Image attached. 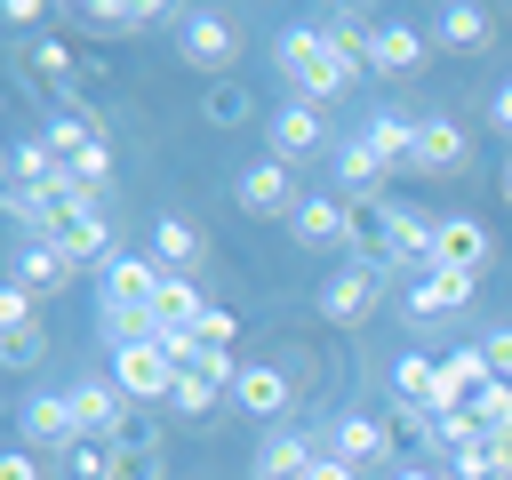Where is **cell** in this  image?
Segmentation results:
<instances>
[{
  "label": "cell",
  "mask_w": 512,
  "mask_h": 480,
  "mask_svg": "<svg viewBox=\"0 0 512 480\" xmlns=\"http://www.w3.org/2000/svg\"><path fill=\"white\" fill-rule=\"evenodd\" d=\"M472 160V136L440 112H424V144H416V168H464Z\"/></svg>",
  "instance_id": "cell-25"
},
{
  "label": "cell",
  "mask_w": 512,
  "mask_h": 480,
  "mask_svg": "<svg viewBox=\"0 0 512 480\" xmlns=\"http://www.w3.org/2000/svg\"><path fill=\"white\" fill-rule=\"evenodd\" d=\"M376 304H392V272H384V264H344V272H328V288H320V312H328L336 328H368Z\"/></svg>",
  "instance_id": "cell-3"
},
{
  "label": "cell",
  "mask_w": 512,
  "mask_h": 480,
  "mask_svg": "<svg viewBox=\"0 0 512 480\" xmlns=\"http://www.w3.org/2000/svg\"><path fill=\"white\" fill-rule=\"evenodd\" d=\"M80 24L88 32H144V24H160V0H88Z\"/></svg>",
  "instance_id": "cell-27"
},
{
  "label": "cell",
  "mask_w": 512,
  "mask_h": 480,
  "mask_svg": "<svg viewBox=\"0 0 512 480\" xmlns=\"http://www.w3.org/2000/svg\"><path fill=\"white\" fill-rule=\"evenodd\" d=\"M192 336H200V344H216V352H232V312H216V304H208Z\"/></svg>",
  "instance_id": "cell-37"
},
{
  "label": "cell",
  "mask_w": 512,
  "mask_h": 480,
  "mask_svg": "<svg viewBox=\"0 0 512 480\" xmlns=\"http://www.w3.org/2000/svg\"><path fill=\"white\" fill-rule=\"evenodd\" d=\"M472 288H480L472 272H440V264H432V272L408 288V304H400V312H408L416 328H432V320H456V312L472 304Z\"/></svg>",
  "instance_id": "cell-13"
},
{
  "label": "cell",
  "mask_w": 512,
  "mask_h": 480,
  "mask_svg": "<svg viewBox=\"0 0 512 480\" xmlns=\"http://www.w3.org/2000/svg\"><path fill=\"white\" fill-rule=\"evenodd\" d=\"M16 424H24V448L32 456H72L80 448V424H72V400L64 392H32Z\"/></svg>",
  "instance_id": "cell-9"
},
{
  "label": "cell",
  "mask_w": 512,
  "mask_h": 480,
  "mask_svg": "<svg viewBox=\"0 0 512 480\" xmlns=\"http://www.w3.org/2000/svg\"><path fill=\"white\" fill-rule=\"evenodd\" d=\"M24 72H32V80H48V88H72L80 56H72L64 40H32V48H24Z\"/></svg>",
  "instance_id": "cell-31"
},
{
  "label": "cell",
  "mask_w": 512,
  "mask_h": 480,
  "mask_svg": "<svg viewBox=\"0 0 512 480\" xmlns=\"http://www.w3.org/2000/svg\"><path fill=\"white\" fill-rule=\"evenodd\" d=\"M0 480H40V456H32V448H8V456H0Z\"/></svg>",
  "instance_id": "cell-39"
},
{
  "label": "cell",
  "mask_w": 512,
  "mask_h": 480,
  "mask_svg": "<svg viewBox=\"0 0 512 480\" xmlns=\"http://www.w3.org/2000/svg\"><path fill=\"white\" fill-rule=\"evenodd\" d=\"M232 200H240V216H296V208H304L288 160H248V168L232 176Z\"/></svg>",
  "instance_id": "cell-4"
},
{
  "label": "cell",
  "mask_w": 512,
  "mask_h": 480,
  "mask_svg": "<svg viewBox=\"0 0 512 480\" xmlns=\"http://www.w3.org/2000/svg\"><path fill=\"white\" fill-rule=\"evenodd\" d=\"M48 248H56V256H64L72 272H104V264L120 256V248H112V224H104V208H88L80 224H64V232H56Z\"/></svg>",
  "instance_id": "cell-15"
},
{
  "label": "cell",
  "mask_w": 512,
  "mask_h": 480,
  "mask_svg": "<svg viewBox=\"0 0 512 480\" xmlns=\"http://www.w3.org/2000/svg\"><path fill=\"white\" fill-rule=\"evenodd\" d=\"M392 480H448V472H432V464H392Z\"/></svg>",
  "instance_id": "cell-42"
},
{
  "label": "cell",
  "mask_w": 512,
  "mask_h": 480,
  "mask_svg": "<svg viewBox=\"0 0 512 480\" xmlns=\"http://www.w3.org/2000/svg\"><path fill=\"white\" fill-rule=\"evenodd\" d=\"M88 144H96V120H88V112H72V104H64V112H48V152H56L64 168H72Z\"/></svg>",
  "instance_id": "cell-29"
},
{
  "label": "cell",
  "mask_w": 512,
  "mask_h": 480,
  "mask_svg": "<svg viewBox=\"0 0 512 480\" xmlns=\"http://www.w3.org/2000/svg\"><path fill=\"white\" fill-rule=\"evenodd\" d=\"M320 456H328V448H312L304 432H272V440L256 448V480H312Z\"/></svg>",
  "instance_id": "cell-21"
},
{
  "label": "cell",
  "mask_w": 512,
  "mask_h": 480,
  "mask_svg": "<svg viewBox=\"0 0 512 480\" xmlns=\"http://www.w3.org/2000/svg\"><path fill=\"white\" fill-rule=\"evenodd\" d=\"M264 136H272V160H312V152H328V112L320 104H304V96H288L280 112H264Z\"/></svg>",
  "instance_id": "cell-6"
},
{
  "label": "cell",
  "mask_w": 512,
  "mask_h": 480,
  "mask_svg": "<svg viewBox=\"0 0 512 480\" xmlns=\"http://www.w3.org/2000/svg\"><path fill=\"white\" fill-rule=\"evenodd\" d=\"M488 32H496V16H488V8H472V0H448V8H440V32H432V48L480 56V48H488Z\"/></svg>",
  "instance_id": "cell-22"
},
{
  "label": "cell",
  "mask_w": 512,
  "mask_h": 480,
  "mask_svg": "<svg viewBox=\"0 0 512 480\" xmlns=\"http://www.w3.org/2000/svg\"><path fill=\"white\" fill-rule=\"evenodd\" d=\"M488 120H496V128H504V136H512V80H504V88H496V96H488Z\"/></svg>",
  "instance_id": "cell-40"
},
{
  "label": "cell",
  "mask_w": 512,
  "mask_h": 480,
  "mask_svg": "<svg viewBox=\"0 0 512 480\" xmlns=\"http://www.w3.org/2000/svg\"><path fill=\"white\" fill-rule=\"evenodd\" d=\"M96 200H104V192H88L72 168H64L56 184H40V192H16V184H8V216H16L32 240H56V232H64V224H80Z\"/></svg>",
  "instance_id": "cell-2"
},
{
  "label": "cell",
  "mask_w": 512,
  "mask_h": 480,
  "mask_svg": "<svg viewBox=\"0 0 512 480\" xmlns=\"http://www.w3.org/2000/svg\"><path fill=\"white\" fill-rule=\"evenodd\" d=\"M160 288H168V272L152 256H136V248H120L104 264V304H160Z\"/></svg>",
  "instance_id": "cell-16"
},
{
  "label": "cell",
  "mask_w": 512,
  "mask_h": 480,
  "mask_svg": "<svg viewBox=\"0 0 512 480\" xmlns=\"http://www.w3.org/2000/svg\"><path fill=\"white\" fill-rule=\"evenodd\" d=\"M200 112H208V120H216V128H240V120H248V112H256V96H248V88H240V80H216V88H208V104H200Z\"/></svg>",
  "instance_id": "cell-33"
},
{
  "label": "cell",
  "mask_w": 512,
  "mask_h": 480,
  "mask_svg": "<svg viewBox=\"0 0 512 480\" xmlns=\"http://www.w3.org/2000/svg\"><path fill=\"white\" fill-rule=\"evenodd\" d=\"M64 400H72V424H80V440H128V392H120L112 376H96V384H72Z\"/></svg>",
  "instance_id": "cell-8"
},
{
  "label": "cell",
  "mask_w": 512,
  "mask_h": 480,
  "mask_svg": "<svg viewBox=\"0 0 512 480\" xmlns=\"http://www.w3.org/2000/svg\"><path fill=\"white\" fill-rule=\"evenodd\" d=\"M176 376H184V368L160 352V336H152V344H120V352H112V384H120L128 400H168V392H176Z\"/></svg>",
  "instance_id": "cell-7"
},
{
  "label": "cell",
  "mask_w": 512,
  "mask_h": 480,
  "mask_svg": "<svg viewBox=\"0 0 512 480\" xmlns=\"http://www.w3.org/2000/svg\"><path fill=\"white\" fill-rule=\"evenodd\" d=\"M16 288H24V296H56V288H72V264H64L48 240H24V256H16Z\"/></svg>",
  "instance_id": "cell-24"
},
{
  "label": "cell",
  "mask_w": 512,
  "mask_h": 480,
  "mask_svg": "<svg viewBox=\"0 0 512 480\" xmlns=\"http://www.w3.org/2000/svg\"><path fill=\"white\" fill-rule=\"evenodd\" d=\"M424 56H432V40H424L416 24H376V32L360 40V64H368V72H384V80L424 72Z\"/></svg>",
  "instance_id": "cell-10"
},
{
  "label": "cell",
  "mask_w": 512,
  "mask_h": 480,
  "mask_svg": "<svg viewBox=\"0 0 512 480\" xmlns=\"http://www.w3.org/2000/svg\"><path fill=\"white\" fill-rule=\"evenodd\" d=\"M432 384H440V360H424V352H400L392 360V392L408 408H432Z\"/></svg>",
  "instance_id": "cell-30"
},
{
  "label": "cell",
  "mask_w": 512,
  "mask_h": 480,
  "mask_svg": "<svg viewBox=\"0 0 512 480\" xmlns=\"http://www.w3.org/2000/svg\"><path fill=\"white\" fill-rule=\"evenodd\" d=\"M392 168L368 152V136H352V144H336V184L352 192V200H376V184H384Z\"/></svg>",
  "instance_id": "cell-26"
},
{
  "label": "cell",
  "mask_w": 512,
  "mask_h": 480,
  "mask_svg": "<svg viewBox=\"0 0 512 480\" xmlns=\"http://www.w3.org/2000/svg\"><path fill=\"white\" fill-rule=\"evenodd\" d=\"M280 72L296 80L304 104H336L368 64H360V48H344L328 24H288V32H280Z\"/></svg>",
  "instance_id": "cell-1"
},
{
  "label": "cell",
  "mask_w": 512,
  "mask_h": 480,
  "mask_svg": "<svg viewBox=\"0 0 512 480\" xmlns=\"http://www.w3.org/2000/svg\"><path fill=\"white\" fill-rule=\"evenodd\" d=\"M8 176H16V192H40L64 176V160L48 152V136H32V144H8Z\"/></svg>",
  "instance_id": "cell-28"
},
{
  "label": "cell",
  "mask_w": 512,
  "mask_h": 480,
  "mask_svg": "<svg viewBox=\"0 0 512 480\" xmlns=\"http://www.w3.org/2000/svg\"><path fill=\"white\" fill-rule=\"evenodd\" d=\"M0 344H8V368H32V360H40V352H48V328H40V320H32V328H8V336H0Z\"/></svg>",
  "instance_id": "cell-35"
},
{
  "label": "cell",
  "mask_w": 512,
  "mask_h": 480,
  "mask_svg": "<svg viewBox=\"0 0 512 480\" xmlns=\"http://www.w3.org/2000/svg\"><path fill=\"white\" fill-rule=\"evenodd\" d=\"M152 264L176 272V280H192V272L208 264V240H200L184 216H160V224H152Z\"/></svg>",
  "instance_id": "cell-19"
},
{
  "label": "cell",
  "mask_w": 512,
  "mask_h": 480,
  "mask_svg": "<svg viewBox=\"0 0 512 480\" xmlns=\"http://www.w3.org/2000/svg\"><path fill=\"white\" fill-rule=\"evenodd\" d=\"M328 456H344L352 472H360V464H384V456H392V424H384V416H344V424L328 432Z\"/></svg>",
  "instance_id": "cell-20"
},
{
  "label": "cell",
  "mask_w": 512,
  "mask_h": 480,
  "mask_svg": "<svg viewBox=\"0 0 512 480\" xmlns=\"http://www.w3.org/2000/svg\"><path fill=\"white\" fill-rule=\"evenodd\" d=\"M488 256H496V240H488V224L480 216H440V232H432V264L440 272H488Z\"/></svg>",
  "instance_id": "cell-11"
},
{
  "label": "cell",
  "mask_w": 512,
  "mask_h": 480,
  "mask_svg": "<svg viewBox=\"0 0 512 480\" xmlns=\"http://www.w3.org/2000/svg\"><path fill=\"white\" fill-rule=\"evenodd\" d=\"M112 480H160V448H152V432L112 440Z\"/></svg>",
  "instance_id": "cell-32"
},
{
  "label": "cell",
  "mask_w": 512,
  "mask_h": 480,
  "mask_svg": "<svg viewBox=\"0 0 512 480\" xmlns=\"http://www.w3.org/2000/svg\"><path fill=\"white\" fill-rule=\"evenodd\" d=\"M232 400H240L256 424H280V416H288V400H296V384H288L280 368H264V360H240V384H232Z\"/></svg>",
  "instance_id": "cell-17"
},
{
  "label": "cell",
  "mask_w": 512,
  "mask_h": 480,
  "mask_svg": "<svg viewBox=\"0 0 512 480\" xmlns=\"http://www.w3.org/2000/svg\"><path fill=\"white\" fill-rule=\"evenodd\" d=\"M480 352H488V368H496V376H512V328H488V336H480Z\"/></svg>",
  "instance_id": "cell-38"
},
{
  "label": "cell",
  "mask_w": 512,
  "mask_h": 480,
  "mask_svg": "<svg viewBox=\"0 0 512 480\" xmlns=\"http://www.w3.org/2000/svg\"><path fill=\"white\" fill-rule=\"evenodd\" d=\"M360 136H368V152H376L384 168H416V144H424V112H376Z\"/></svg>",
  "instance_id": "cell-18"
},
{
  "label": "cell",
  "mask_w": 512,
  "mask_h": 480,
  "mask_svg": "<svg viewBox=\"0 0 512 480\" xmlns=\"http://www.w3.org/2000/svg\"><path fill=\"white\" fill-rule=\"evenodd\" d=\"M392 200H352V248H360V264H384L392 256Z\"/></svg>",
  "instance_id": "cell-23"
},
{
  "label": "cell",
  "mask_w": 512,
  "mask_h": 480,
  "mask_svg": "<svg viewBox=\"0 0 512 480\" xmlns=\"http://www.w3.org/2000/svg\"><path fill=\"white\" fill-rule=\"evenodd\" d=\"M176 56H184L192 72H224V64L240 56V24L216 16V8H192V16L176 24Z\"/></svg>",
  "instance_id": "cell-5"
},
{
  "label": "cell",
  "mask_w": 512,
  "mask_h": 480,
  "mask_svg": "<svg viewBox=\"0 0 512 480\" xmlns=\"http://www.w3.org/2000/svg\"><path fill=\"white\" fill-rule=\"evenodd\" d=\"M64 472H72V480H112V440H80V448L64 456Z\"/></svg>",
  "instance_id": "cell-34"
},
{
  "label": "cell",
  "mask_w": 512,
  "mask_h": 480,
  "mask_svg": "<svg viewBox=\"0 0 512 480\" xmlns=\"http://www.w3.org/2000/svg\"><path fill=\"white\" fill-rule=\"evenodd\" d=\"M496 192H504V208H512V152H504V168H496Z\"/></svg>",
  "instance_id": "cell-43"
},
{
  "label": "cell",
  "mask_w": 512,
  "mask_h": 480,
  "mask_svg": "<svg viewBox=\"0 0 512 480\" xmlns=\"http://www.w3.org/2000/svg\"><path fill=\"white\" fill-rule=\"evenodd\" d=\"M288 232H296V248H352V200H328V192H304V208L288 216Z\"/></svg>",
  "instance_id": "cell-12"
},
{
  "label": "cell",
  "mask_w": 512,
  "mask_h": 480,
  "mask_svg": "<svg viewBox=\"0 0 512 480\" xmlns=\"http://www.w3.org/2000/svg\"><path fill=\"white\" fill-rule=\"evenodd\" d=\"M312 480H360V472H352L344 456H320V464H312Z\"/></svg>",
  "instance_id": "cell-41"
},
{
  "label": "cell",
  "mask_w": 512,
  "mask_h": 480,
  "mask_svg": "<svg viewBox=\"0 0 512 480\" xmlns=\"http://www.w3.org/2000/svg\"><path fill=\"white\" fill-rule=\"evenodd\" d=\"M480 384H496V368H488V352L480 344H456L448 360H440V384H432V416H448V408H464Z\"/></svg>",
  "instance_id": "cell-14"
},
{
  "label": "cell",
  "mask_w": 512,
  "mask_h": 480,
  "mask_svg": "<svg viewBox=\"0 0 512 480\" xmlns=\"http://www.w3.org/2000/svg\"><path fill=\"white\" fill-rule=\"evenodd\" d=\"M72 176H80V184H88V192H104V176H112V144H104V136H96V144H88V152H80V160H72Z\"/></svg>",
  "instance_id": "cell-36"
}]
</instances>
